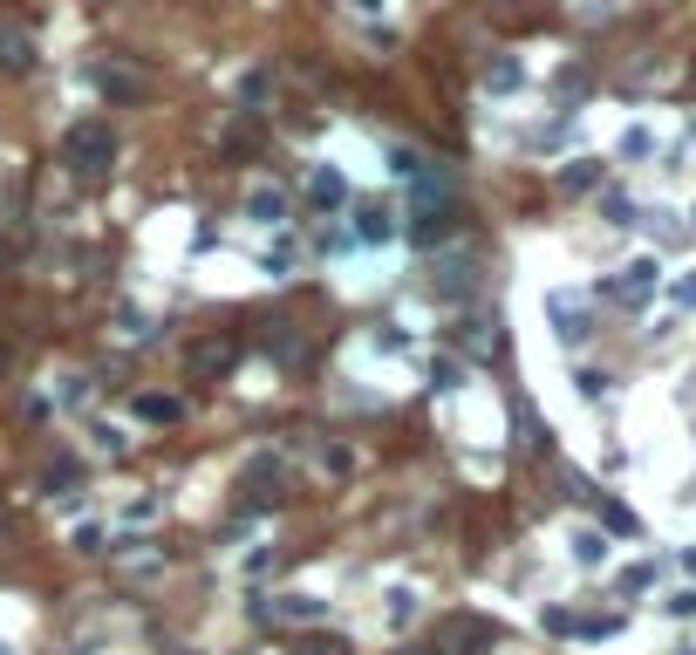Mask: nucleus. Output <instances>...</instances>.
I'll list each match as a JSON object with an SVG mask.
<instances>
[{"label": "nucleus", "instance_id": "nucleus-14", "mask_svg": "<svg viewBox=\"0 0 696 655\" xmlns=\"http://www.w3.org/2000/svg\"><path fill=\"white\" fill-rule=\"evenodd\" d=\"M308 198L321 205V212H335V205H348V178L335 171V164H321V171L308 178Z\"/></svg>", "mask_w": 696, "mask_h": 655}, {"label": "nucleus", "instance_id": "nucleus-30", "mask_svg": "<svg viewBox=\"0 0 696 655\" xmlns=\"http://www.w3.org/2000/svg\"><path fill=\"white\" fill-rule=\"evenodd\" d=\"M621 157H649V130H628V137H621Z\"/></svg>", "mask_w": 696, "mask_h": 655}, {"label": "nucleus", "instance_id": "nucleus-34", "mask_svg": "<svg viewBox=\"0 0 696 655\" xmlns=\"http://www.w3.org/2000/svg\"><path fill=\"white\" fill-rule=\"evenodd\" d=\"M0 369H7V342H0Z\"/></svg>", "mask_w": 696, "mask_h": 655}, {"label": "nucleus", "instance_id": "nucleus-5", "mask_svg": "<svg viewBox=\"0 0 696 655\" xmlns=\"http://www.w3.org/2000/svg\"><path fill=\"white\" fill-rule=\"evenodd\" d=\"M35 55H41L35 21L7 7V14H0V69H7V76H28V69H35Z\"/></svg>", "mask_w": 696, "mask_h": 655}, {"label": "nucleus", "instance_id": "nucleus-25", "mask_svg": "<svg viewBox=\"0 0 696 655\" xmlns=\"http://www.w3.org/2000/svg\"><path fill=\"white\" fill-rule=\"evenodd\" d=\"M417 615V594H410V587H396V594H389V621H396V628H403V621Z\"/></svg>", "mask_w": 696, "mask_h": 655}, {"label": "nucleus", "instance_id": "nucleus-15", "mask_svg": "<svg viewBox=\"0 0 696 655\" xmlns=\"http://www.w3.org/2000/svg\"><path fill=\"white\" fill-rule=\"evenodd\" d=\"M389 232H396V212H389V205H362V212H355V239L376 246V239H389Z\"/></svg>", "mask_w": 696, "mask_h": 655}, {"label": "nucleus", "instance_id": "nucleus-10", "mask_svg": "<svg viewBox=\"0 0 696 655\" xmlns=\"http://www.w3.org/2000/svg\"><path fill=\"white\" fill-rule=\"evenodd\" d=\"M656 287H662V267H656V260H635V267H628V273L615 280V294L628 301V308H642V301H649Z\"/></svg>", "mask_w": 696, "mask_h": 655}, {"label": "nucleus", "instance_id": "nucleus-29", "mask_svg": "<svg viewBox=\"0 0 696 655\" xmlns=\"http://www.w3.org/2000/svg\"><path fill=\"white\" fill-rule=\"evenodd\" d=\"M608 219H615V226H635V205H628L621 192H608Z\"/></svg>", "mask_w": 696, "mask_h": 655}, {"label": "nucleus", "instance_id": "nucleus-21", "mask_svg": "<svg viewBox=\"0 0 696 655\" xmlns=\"http://www.w3.org/2000/svg\"><path fill=\"white\" fill-rule=\"evenodd\" d=\"M574 560L580 567H601V560H608V540H601V533H574Z\"/></svg>", "mask_w": 696, "mask_h": 655}, {"label": "nucleus", "instance_id": "nucleus-27", "mask_svg": "<svg viewBox=\"0 0 696 655\" xmlns=\"http://www.w3.org/2000/svg\"><path fill=\"white\" fill-rule=\"evenodd\" d=\"M649 580H656V567H628V574H621V594H642Z\"/></svg>", "mask_w": 696, "mask_h": 655}, {"label": "nucleus", "instance_id": "nucleus-20", "mask_svg": "<svg viewBox=\"0 0 696 655\" xmlns=\"http://www.w3.org/2000/svg\"><path fill=\"white\" fill-rule=\"evenodd\" d=\"M560 185H567V192H587V185H601V164H594V157H574V164L560 171Z\"/></svg>", "mask_w": 696, "mask_h": 655}, {"label": "nucleus", "instance_id": "nucleus-6", "mask_svg": "<svg viewBox=\"0 0 696 655\" xmlns=\"http://www.w3.org/2000/svg\"><path fill=\"white\" fill-rule=\"evenodd\" d=\"M260 621H280V628H308V621H328V601L321 594H273L253 608Z\"/></svg>", "mask_w": 696, "mask_h": 655}, {"label": "nucleus", "instance_id": "nucleus-11", "mask_svg": "<svg viewBox=\"0 0 696 655\" xmlns=\"http://www.w3.org/2000/svg\"><path fill=\"white\" fill-rule=\"evenodd\" d=\"M499 342H505L499 321H464V328H458V348L471 355V362H492V355H499Z\"/></svg>", "mask_w": 696, "mask_h": 655}, {"label": "nucleus", "instance_id": "nucleus-26", "mask_svg": "<svg viewBox=\"0 0 696 655\" xmlns=\"http://www.w3.org/2000/svg\"><path fill=\"white\" fill-rule=\"evenodd\" d=\"M574 383H580V396H587V403H594V396H608V376H601V369H580Z\"/></svg>", "mask_w": 696, "mask_h": 655}, {"label": "nucleus", "instance_id": "nucleus-23", "mask_svg": "<svg viewBox=\"0 0 696 655\" xmlns=\"http://www.w3.org/2000/svg\"><path fill=\"white\" fill-rule=\"evenodd\" d=\"M546 635H580V615H567V608H546Z\"/></svg>", "mask_w": 696, "mask_h": 655}, {"label": "nucleus", "instance_id": "nucleus-8", "mask_svg": "<svg viewBox=\"0 0 696 655\" xmlns=\"http://www.w3.org/2000/svg\"><path fill=\"white\" fill-rule=\"evenodd\" d=\"M464 226V205L458 198H437V205H424V212H417V246H444V239H451V232Z\"/></svg>", "mask_w": 696, "mask_h": 655}, {"label": "nucleus", "instance_id": "nucleus-2", "mask_svg": "<svg viewBox=\"0 0 696 655\" xmlns=\"http://www.w3.org/2000/svg\"><path fill=\"white\" fill-rule=\"evenodd\" d=\"M478 280H485V253L464 239V246H430V294L437 301H471L478 294Z\"/></svg>", "mask_w": 696, "mask_h": 655}, {"label": "nucleus", "instance_id": "nucleus-12", "mask_svg": "<svg viewBox=\"0 0 696 655\" xmlns=\"http://www.w3.org/2000/svg\"><path fill=\"white\" fill-rule=\"evenodd\" d=\"M546 314L560 321V342H587V308L574 294H546Z\"/></svg>", "mask_w": 696, "mask_h": 655}, {"label": "nucleus", "instance_id": "nucleus-1", "mask_svg": "<svg viewBox=\"0 0 696 655\" xmlns=\"http://www.w3.org/2000/svg\"><path fill=\"white\" fill-rule=\"evenodd\" d=\"M62 164H69V178H82V185H103V178L116 171V130L103 123V116L69 123V137H62Z\"/></svg>", "mask_w": 696, "mask_h": 655}, {"label": "nucleus", "instance_id": "nucleus-17", "mask_svg": "<svg viewBox=\"0 0 696 655\" xmlns=\"http://www.w3.org/2000/svg\"><path fill=\"white\" fill-rule=\"evenodd\" d=\"M594 505H601V526H608V533H621V540H635V533H642V519H635V512H628V505L601 499V492H594Z\"/></svg>", "mask_w": 696, "mask_h": 655}, {"label": "nucleus", "instance_id": "nucleus-31", "mask_svg": "<svg viewBox=\"0 0 696 655\" xmlns=\"http://www.w3.org/2000/svg\"><path fill=\"white\" fill-rule=\"evenodd\" d=\"M669 615H696V587H683V594L669 601Z\"/></svg>", "mask_w": 696, "mask_h": 655}, {"label": "nucleus", "instance_id": "nucleus-24", "mask_svg": "<svg viewBox=\"0 0 696 655\" xmlns=\"http://www.w3.org/2000/svg\"><path fill=\"white\" fill-rule=\"evenodd\" d=\"M485 82H492V89H519V62H492V69H485Z\"/></svg>", "mask_w": 696, "mask_h": 655}, {"label": "nucleus", "instance_id": "nucleus-18", "mask_svg": "<svg viewBox=\"0 0 696 655\" xmlns=\"http://www.w3.org/2000/svg\"><path fill=\"white\" fill-rule=\"evenodd\" d=\"M246 219H260V226H280V219H287V198H280V192H253V198H246Z\"/></svg>", "mask_w": 696, "mask_h": 655}, {"label": "nucleus", "instance_id": "nucleus-35", "mask_svg": "<svg viewBox=\"0 0 696 655\" xmlns=\"http://www.w3.org/2000/svg\"><path fill=\"white\" fill-rule=\"evenodd\" d=\"M0 655H7V642H0Z\"/></svg>", "mask_w": 696, "mask_h": 655}, {"label": "nucleus", "instance_id": "nucleus-9", "mask_svg": "<svg viewBox=\"0 0 696 655\" xmlns=\"http://www.w3.org/2000/svg\"><path fill=\"white\" fill-rule=\"evenodd\" d=\"M232 362H239V342H232V335H198L192 355H185V369H192V376H226Z\"/></svg>", "mask_w": 696, "mask_h": 655}, {"label": "nucleus", "instance_id": "nucleus-7", "mask_svg": "<svg viewBox=\"0 0 696 655\" xmlns=\"http://www.w3.org/2000/svg\"><path fill=\"white\" fill-rule=\"evenodd\" d=\"M280 485H287V471L273 458H253L246 464V478H239V492H246V512H260V505H280Z\"/></svg>", "mask_w": 696, "mask_h": 655}, {"label": "nucleus", "instance_id": "nucleus-16", "mask_svg": "<svg viewBox=\"0 0 696 655\" xmlns=\"http://www.w3.org/2000/svg\"><path fill=\"white\" fill-rule=\"evenodd\" d=\"M137 417H144V424H178V417H185V403H178V396L144 389V396H137Z\"/></svg>", "mask_w": 696, "mask_h": 655}, {"label": "nucleus", "instance_id": "nucleus-28", "mask_svg": "<svg viewBox=\"0 0 696 655\" xmlns=\"http://www.w3.org/2000/svg\"><path fill=\"white\" fill-rule=\"evenodd\" d=\"M669 301H676V308H696V273H683V280L669 287Z\"/></svg>", "mask_w": 696, "mask_h": 655}, {"label": "nucleus", "instance_id": "nucleus-4", "mask_svg": "<svg viewBox=\"0 0 696 655\" xmlns=\"http://www.w3.org/2000/svg\"><path fill=\"white\" fill-rule=\"evenodd\" d=\"M96 89H103V103L137 110V103H151V96H157V76H151V69H137L130 55H103V62H96Z\"/></svg>", "mask_w": 696, "mask_h": 655}, {"label": "nucleus", "instance_id": "nucleus-22", "mask_svg": "<svg viewBox=\"0 0 696 655\" xmlns=\"http://www.w3.org/2000/svg\"><path fill=\"white\" fill-rule=\"evenodd\" d=\"M294 655H348V642H342V635H308Z\"/></svg>", "mask_w": 696, "mask_h": 655}, {"label": "nucleus", "instance_id": "nucleus-19", "mask_svg": "<svg viewBox=\"0 0 696 655\" xmlns=\"http://www.w3.org/2000/svg\"><path fill=\"white\" fill-rule=\"evenodd\" d=\"M267 348H273V355H280V362H301V355H308V348H301V335H294V321H273Z\"/></svg>", "mask_w": 696, "mask_h": 655}, {"label": "nucleus", "instance_id": "nucleus-32", "mask_svg": "<svg viewBox=\"0 0 696 655\" xmlns=\"http://www.w3.org/2000/svg\"><path fill=\"white\" fill-rule=\"evenodd\" d=\"M389 655H430V649H389Z\"/></svg>", "mask_w": 696, "mask_h": 655}, {"label": "nucleus", "instance_id": "nucleus-3", "mask_svg": "<svg viewBox=\"0 0 696 655\" xmlns=\"http://www.w3.org/2000/svg\"><path fill=\"white\" fill-rule=\"evenodd\" d=\"M430 655H492L499 649V621L492 615H471V608H451V615L430 621Z\"/></svg>", "mask_w": 696, "mask_h": 655}, {"label": "nucleus", "instance_id": "nucleus-33", "mask_svg": "<svg viewBox=\"0 0 696 655\" xmlns=\"http://www.w3.org/2000/svg\"><path fill=\"white\" fill-rule=\"evenodd\" d=\"M0 533H7V505H0Z\"/></svg>", "mask_w": 696, "mask_h": 655}, {"label": "nucleus", "instance_id": "nucleus-13", "mask_svg": "<svg viewBox=\"0 0 696 655\" xmlns=\"http://www.w3.org/2000/svg\"><path fill=\"white\" fill-rule=\"evenodd\" d=\"M512 424H519V444H526L533 458H546V451H553V430H546L540 417H533V403H526V396L512 403Z\"/></svg>", "mask_w": 696, "mask_h": 655}]
</instances>
